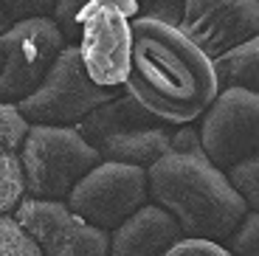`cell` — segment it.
<instances>
[{"label": "cell", "mask_w": 259, "mask_h": 256, "mask_svg": "<svg viewBox=\"0 0 259 256\" xmlns=\"http://www.w3.org/2000/svg\"><path fill=\"white\" fill-rule=\"evenodd\" d=\"M121 90L152 115L186 127L200 121L223 88L214 59L178 23L138 14L133 20V65Z\"/></svg>", "instance_id": "cell-1"}, {"label": "cell", "mask_w": 259, "mask_h": 256, "mask_svg": "<svg viewBox=\"0 0 259 256\" xmlns=\"http://www.w3.org/2000/svg\"><path fill=\"white\" fill-rule=\"evenodd\" d=\"M149 203L181 225L183 237L226 242L245 220L248 205L228 175L206 155L197 127H178L175 141L147 169Z\"/></svg>", "instance_id": "cell-2"}, {"label": "cell", "mask_w": 259, "mask_h": 256, "mask_svg": "<svg viewBox=\"0 0 259 256\" xmlns=\"http://www.w3.org/2000/svg\"><path fill=\"white\" fill-rule=\"evenodd\" d=\"M76 130L93 147L99 160L130 163L141 169L152 166L172 147L178 133L175 124L144 110L124 90H118L110 102L96 107Z\"/></svg>", "instance_id": "cell-3"}, {"label": "cell", "mask_w": 259, "mask_h": 256, "mask_svg": "<svg viewBox=\"0 0 259 256\" xmlns=\"http://www.w3.org/2000/svg\"><path fill=\"white\" fill-rule=\"evenodd\" d=\"M99 163L93 147L76 127L28 124L20 147V166L26 180V197L68 200L71 189Z\"/></svg>", "instance_id": "cell-4"}, {"label": "cell", "mask_w": 259, "mask_h": 256, "mask_svg": "<svg viewBox=\"0 0 259 256\" xmlns=\"http://www.w3.org/2000/svg\"><path fill=\"white\" fill-rule=\"evenodd\" d=\"M118 90L102 88L84 71L76 45H65L31 96L17 104L28 124L42 127H79L96 107L110 102Z\"/></svg>", "instance_id": "cell-5"}, {"label": "cell", "mask_w": 259, "mask_h": 256, "mask_svg": "<svg viewBox=\"0 0 259 256\" xmlns=\"http://www.w3.org/2000/svg\"><path fill=\"white\" fill-rule=\"evenodd\" d=\"M65 45L54 17H28L6 28L0 34V104L31 96Z\"/></svg>", "instance_id": "cell-6"}, {"label": "cell", "mask_w": 259, "mask_h": 256, "mask_svg": "<svg viewBox=\"0 0 259 256\" xmlns=\"http://www.w3.org/2000/svg\"><path fill=\"white\" fill-rule=\"evenodd\" d=\"M65 203L73 214L110 234L113 228H118L127 217H133L138 208L149 203L147 169L99 160L71 189Z\"/></svg>", "instance_id": "cell-7"}, {"label": "cell", "mask_w": 259, "mask_h": 256, "mask_svg": "<svg viewBox=\"0 0 259 256\" xmlns=\"http://www.w3.org/2000/svg\"><path fill=\"white\" fill-rule=\"evenodd\" d=\"M197 138L206 155L228 172L231 166L259 155V93L220 90L214 104L197 121Z\"/></svg>", "instance_id": "cell-8"}, {"label": "cell", "mask_w": 259, "mask_h": 256, "mask_svg": "<svg viewBox=\"0 0 259 256\" xmlns=\"http://www.w3.org/2000/svg\"><path fill=\"white\" fill-rule=\"evenodd\" d=\"M42 256H107L110 234L68 208L65 200L26 197L12 214Z\"/></svg>", "instance_id": "cell-9"}, {"label": "cell", "mask_w": 259, "mask_h": 256, "mask_svg": "<svg viewBox=\"0 0 259 256\" xmlns=\"http://www.w3.org/2000/svg\"><path fill=\"white\" fill-rule=\"evenodd\" d=\"M178 28L217 59L259 31V0H183Z\"/></svg>", "instance_id": "cell-10"}, {"label": "cell", "mask_w": 259, "mask_h": 256, "mask_svg": "<svg viewBox=\"0 0 259 256\" xmlns=\"http://www.w3.org/2000/svg\"><path fill=\"white\" fill-rule=\"evenodd\" d=\"M133 20L118 9H102L82 23L76 48L84 71L102 88L121 90L133 65Z\"/></svg>", "instance_id": "cell-11"}, {"label": "cell", "mask_w": 259, "mask_h": 256, "mask_svg": "<svg viewBox=\"0 0 259 256\" xmlns=\"http://www.w3.org/2000/svg\"><path fill=\"white\" fill-rule=\"evenodd\" d=\"M181 237V225L161 205L147 203L118 228L110 231L107 256H163Z\"/></svg>", "instance_id": "cell-12"}, {"label": "cell", "mask_w": 259, "mask_h": 256, "mask_svg": "<svg viewBox=\"0 0 259 256\" xmlns=\"http://www.w3.org/2000/svg\"><path fill=\"white\" fill-rule=\"evenodd\" d=\"M217 82L223 90H251L259 93V31L240 42L237 48L220 54L214 59Z\"/></svg>", "instance_id": "cell-13"}, {"label": "cell", "mask_w": 259, "mask_h": 256, "mask_svg": "<svg viewBox=\"0 0 259 256\" xmlns=\"http://www.w3.org/2000/svg\"><path fill=\"white\" fill-rule=\"evenodd\" d=\"M102 9H118V12L130 14V17H138V0H54V23L59 26L65 42L76 45L79 31H82V23L91 14L102 12Z\"/></svg>", "instance_id": "cell-14"}, {"label": "cell", "mask_w": 259, "mask_h": 256, "mask_svg": "<svg viewBox=\"0 0 259 256\" xmlns=\"http://www.w3.org/2000/svg\"><path fill=\"white\" fill-rule=\"evenodd\" d=\"M23 200H26V180L20 166V152L0 155V217L14 214Z\"/></svg>", "instance_id": "cell-15"}, {"label": "cell", "mask_w": 259, "mask_h": 256, "mask_svg": "<svg viewBox=\"0 0 259 256\" xmlns=\"http://www.w3.org/2000/svg\"><path fill=\"white\" fill-rule=\"evenodd\" d=\"M226 175H228V180H231V186L237 189V194L245 200L248 211L259 214V155L242 160L237 166H231Z\"/></svg>", "instance_id": "cell-16"}, {"label": "cell", "mask_w": 259, "mask_h": 256, "mask_svg": "<svg viewBox=\"0 0 259 256\" xmlns=\"http://www.w3.org/2000/svg\"><path fill=\"white\" fill-rule=\"evenodd\" d=\"M0 256H42L23 225L9 214L0 217Z\"/></svg>", "instance_id": "cell-17"}, {"label": "cell", "mask_w": 259, "mask_h": 256, "mask_svg": "<svg viewBox=\"0 0 259 256\" xmlns=\"http://www.w3.org/2000/svg\"><path fill=\"white\" fill-rule=\"evenodd\" d=\"M26 133L28 121L20 115L17 104H0V155L20 152Z\"/></svg>", "instance_id": "cell-18"}, {"label": "cell", "mask_w": 259, "mask_h": 256, "mask_svg": "<svg viewBox=\"0 0 259 256\" xmlns=\"http://www.w3.org/2000/svg\"><path fill=\"white\" fill-rule=\"evenodd\" d=\"M54 0H0V34L28 17H51Z\"/></svg>", "instance_id": "cell-19"}, {"label": "cell", "mask_w": 259, "mask_h": 256, "mask_svg": "<svg viewBox=\"0 0 259 256\" xmlns=\"http://www.w3.org/2000/svg\"><path fill=\"white\" fill-rule=\"evenodd\" d=\"M226 248L234 256H259V214L256 211L245 214V220L237 225V231L226 239Z\"/></svg>", "instance_id": "cell-20"}, {"label": "cell", "mask_w": 259, "mask_h": 256, "mask_svg": "<svg viewBox=\"0 0 259 256\" xmlns=\"http://www.w3.org/2000/svg\"><path fill=\"white\" fill-rule=\"evenodd\" d=\"M163 256H234L226 248V242H214V239H194L181 237Z\"/></svg>", "instance_id": "cell-21"}, {"label": "cell", "mask_w": 259, "mask_h": 256, "mask_svg": "<svg viewBox=\"0 0 259 256\" xmlns=\"http://www.w3.org/2000/svg\"><path fill=\"white\" fill-rule=\"evenodd\" d=\"M183 0H138V12L147 17H158L166 23H178Z\"/></svg>", "instance_id": "cell-22"}]
</instances>
